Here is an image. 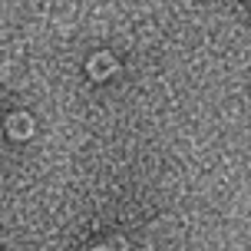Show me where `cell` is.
I'll return each mask as SVG.
<instances>
[{"label":"cell","mask_w":251,"mask_h":251,"mask_svg":"<svg viewBox=\"0 0 251 251\" xmlns=\"http://www.w3.org/2000/svg\"><path fill=\"white\" fill-rule=\"evenodd\" d=\"M7 129H10V136H13V139H26V136H30V129H33V123H30L24 113H17L10 123H7Z\"/></svg>","instance_id":"1"},{"label":"cell","mask_w":251,"mask_h":251,"mask_svg":"<svg viewBox=\"0 0 251 251\" xmlns=\"http://www.w3.org/2000/svg\"><path fill=\"white\" fill-rule=\"evenodd\" d=\"M109 66H113V60H109V56H96V60H93V73H96V76H106V73H109Z\"/></svg>","instance_id":"2"}]
</instances>
